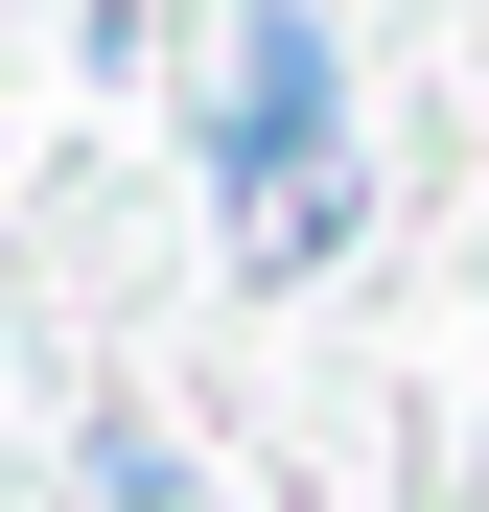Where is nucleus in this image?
<instances>
[{"label": "nucleus", "mask_w": 489, "mask_h": 512, "mask_svg": "<svg viewBox=\"0 0 489 512\" xmlns=\"http://www.w3.org/2000/svg\"><path fill=\"white\" fill-rule=\"evenodd\" d=\"M210 163H233V210H257V187H326V163H350V47H326L303 0H280V24H233V94H210Z\"/></svg>", "instance_id": "obj_1"}, {"label": "nucleus", "mask_w": 489, "mask_h": 512, "mask_svg": "<svg viewBox=\"0 0 489 512\" xmlns=\"http://www.w3.org/2000/svg\"><path fill=\"white\" fill-rule=\"evenodd\" d=\"M350 210H373V187H350V163H326V187H257L233 233H257V280H326V256H350Z\"/></svg>", "instance_id": "obj_2"}, {"label": "nucleus", "mask_w": 489, "mask_h": 512, "mask_svg": "<svg viewBox=\"0 0 489 512\" xmlns=\"http://www.w3.org/2000/svg\"><path fill=\"white\" fill-rule=\"evenodd\" d=\"M94 512H210V489H187V466H163V443H140V419H94Z\"/></svg>", "instance_id": "obj_3"}]
</instances>
